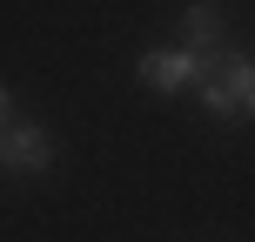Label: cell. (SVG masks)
I'll return each mask as SVG.
<instances>
[{
  "label": "cell",
  "mask_w": 255,
  "mask_h": 242,
  "mask_svg": "<svg viewBox=\"0 0 255 242\" xmlns=\"http://www.w3.org/2000/svg\"><path fill=\"white\" fill-rule=\"evenodd\" d=\"M195 94H202L208 115H222V121H235V115L255 121V61L249 54H215V61L202 67V81H195Z\"/></svg>",
  "instance_id": "1"
},
{
  "label": "cell",
  "mask_w": 255,
  "mask_h": 242,
  "mask_svg": "<svg viewBox=\"0 0 255 242\" xmlns=\"http://www.w3.org/2000/svg\"><path fill=\"white\" fill-rule=\"evenodd\" d=\"M202 67H208V54H195V47H154V54H141V81H148V88H161V94L195 88V81H202Z\"/></svg>",
  "instance_id": "2"
},
{
  "label": "cell",
  "mask_w": 255,
  "mask_h": 242,
  "mask_svg": "<svg viewBox=\"0 0 255 242\" xmlns=\"http://www.w3.org/2000/svg\"><path fill=\"white\" fill-rule=\"evenodd\" d=\"M0 162L20 168V175H40V168L54 162V135L40 121H7L0 128Z\"/></svg>",
  "instance_id": "3"
},
{
  "label": "cell",
  "mask_w": 255,
  "mask_h": 242,
  "mask_svg": "<svg viewBox=\"0 0 255 242\" xmlns=\"http://www.w3.org/2000/svg\"><path fill=\"white\" fill-rule=\"evenodd\" d=\"M181 27H188V47L195 54H215L222 47V7H215V0H195V7L181 13Z\"/></svg>",
  "instance_id": "4"
},
{
  "label": "cell",
  "mask_w": 255,
  "mask_h": 242,
  "mask_svg": "<svg viewBox=\"0 0 255 242\" xmlns=\"http://www.w3.org/2000/svg\"><path fill=\"white\" fill-rule=\"evenodd\" d=\"M7 121H13V94L0 88V128H7Z\"/></svg>",
  "instance_id": "5"
}]
</instances>
